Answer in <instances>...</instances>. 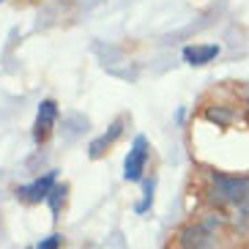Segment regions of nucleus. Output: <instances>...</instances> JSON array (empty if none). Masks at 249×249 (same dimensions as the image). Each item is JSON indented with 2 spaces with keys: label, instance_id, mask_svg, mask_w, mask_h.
Segmentation results:
<instances>
[{
  "label": "nucleus",
  "instance_id": "nucleus-1",
  "mask_svg": "<svg viewBox=\"0 0 249 249\" xmlns=\"http://www.w3.org/2000/svg\"><path fill=\"white\" fill-rule=\"evenodd\" d=\"M211 200L219 205H233L249 211V178L247 176H225L213 173L211 178Z\"/></svg>",
  "mask_w": 249,
  "mask_h": 249
},
{
  "label": "nucleus",
  "instance_id": "nucleus-2",
  "mask_svg": "<svg viewBox=\"0 0 249 249\" xmlns=\"http://www.w3.org/2000/svg\"><path fill=\"white\" fill-rule=\"evenodd\" d=\"M148 156H151V145H148V137L145 134H137L126 154L124 161V178L129 183H137L142 181V173H145V164H148Z\"/></svg>",
  "mask_w": 249,
  "mask_h": 249
},
{
  "label": "nucleus",
  "instance_id": "nucleus-3",
  "mask_svg": "<svg viewBox=\"0 0 249 249\" xmlns=\"http://www.w3.org/2000/svg\"><path fill=\"white\" fill-rule=\"evenodd\" d=\"M55 183H58V170H50V173L33 178V181L25 183V186H17L14 195L19 200H25V203H41V200L50 197V192L55 189Z\"/></svg>",
  "mask_w": 249,
  "mask_h": 249
},
{
  "label": "nucleus",
  "instance_id": "nucleus-4",
  "mask_svg": "<svg viewBox=\"0 0 249 249\" xmlns=\"http://www.w3.org/2000/svg\"><path fill=\"white\" fill-rule=\"evenodd\" d=\"M55 118H58V102H52V99H44V102L38 104L36 121H33V140H36V142H44V140L50 137Z\"/></svg>",
  "mask_w": 249,
  "mask_h": 249
},
{
  "label": "nucleus",
  "instance_id": "nucleus-5",
  "mask_svg": "<svg viewBox=\"0 0 249 249\" xmlns=\"http://www.w3.org/2000/svg\"><path fill=\"white\" fill-rule=\"evenodd\" d=\"M213 238L205 225H189L181 233V249H211Z\"/></svg>",
  "mask_w": 249,
  "mask_h": 249
},
{
  "label": "nucleus",
  "instance_id": "nucleus-6",
  "mask_svg": "<svg viewBox=\"0 0 249 249\" xmlns=\"http://www.w3.org/2000/svg\"><path fill=\"white\" fill-rule=\"evenodd\" d=\"M219 52H222L219 44H189V47H183L181 55L189 66H205L213 58H219Z\"/></svg>",
  "mask_w": 249,
  "mask_h": 249
},
{
  "label": "nucleus",
  "instance_id": "nucleus-7",
  "mask_svg": "<svg viewBox=\"0 0 249 249\" xmlns=\"http://www.w3.org/2000/svg\"><path fill=\"white\" fill-rule=\"evenodd\" d=\"M121 132H124V118H118L115 124H112L110 129H107V132H104V134H99V137H96L93 142L88 145L90 159H99V156H104V151H107V148H110L118 137H121Z\"/></svg>",
  "mask_w": 249,
  "mask_h": 249
},
{
  "label": "nucleus",
  "instance_id": "nucleus-8",
  "mask_svg": "<svg viewBox=\"0 0 249 249\" xmlns=\"http://www.w3.org/2000/svg\"><path fill=\"white\" fill-rule=\"evenodd\" d=\"M66 186H60V183H55V189L50 192V197H47V203H50L52 208V219H58V213H60V205H63V200H66Z\"/></svg>",
  "mask_w": 249,
  "mask_h": 249
},
{
  "label": "nucleus",
  "instance_id": "nucleus-9",
  "mask_svg": "<svg viewBox=\"0 0 249 249\" xmlns=\"http://www.w3.org/2000/svg\"><path fill=\"white\" fill-rule=\"evenodd\" d=\"M151 205H154V178H151V181H145V197L137 203V208H134V211H137V213H148V208H151Z\"/></svg>",
  "mask_w": 249,
  "mask_h": 249
},
{
  "label": "nucleus",
  "instance_id": "nucleus-10",
  "mask_svg": "<svg viewBox=\"0 0 249 249\" xmlns=\"http://www.w3.org/2000/svg\"><path fill=\"white\" fill-rule=\"evenodd\" d=\"M60 247H63V235L60 233H52L36 244V249H60Z\"/></svg>",
  "mask_w": 249,
  "mask_h": 249
},
{
  "label": "nucleus",
  "instance_id": "nucleus-11",
  "mask_svg": "<svg viewBox=\"0 0 249 249\" xmlns=\"http://www.w3.org/2000/svg\"><path fill=\"white\" fill-rule=\"evenodd\" d=\"M208 121H216V124H227V121H230V112H227V110H208Z\"/></svg>",
  "mask_w": 249,
  "mask_h": 249
},
{
  "label": "nucleus",
  "instance_id": "nucleus-12",
  "mask_svg": "<svg viewBox=\"0 0 249 249\" xmlns=\"http://www.w3.org/2000/svg\"><path fill=\"white\" fill-rule=\"evenodd\" d=\"M247 115H249V99H247Z\"/></svg>",
  "mask_w": 249,
  "mask_h": 249
},
{
  "label": "nucleus",
  "instance_id": "nucleus-13",
  "mask_svg": "<svg viewBox=\"0 0 249 249\" xmlns=\"http://www.w3.org/2000/svg\"><path fill=\"white\" fill-rule=\"evenodd\" d=\"M0 3H3V0H0Z\"/></svg>",
  "mask_w": 249,
  "mask_h": 249
}]
</instances>
